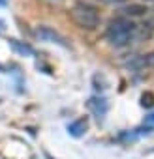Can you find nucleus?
Listing matches in <instances>:
<instances>
[{"mask_svg":"<svg viewBox=\"0 0 154 159\" xmlns=\"http://www.w3.org/2000/svg\"><path fill=\"white\" fill-rule=\"evenodd\" d=\"M70 19L83 30H96L100 26V15L98 11L85 4V2H77L71 10H70Z\"/></svg>","mask_w":154,"mask_h":159,"instance_id":"f03ea898","label":"nucleus"},{"mask_svg":"<svg viewBox=\"0 0 154 159\" xmlns=\"http://www.w3.org/2000/svg\"><path fill=\"white\" fill-rule=\"evenodd\" d=\"M145 124H147V125H152V124H154V112H152V114H148V116L145 118Z\"/></svg>","mask_w":154,"mask_h":159,"instance_id":"9d476101","label":"nucleus"},{"mask_svg":"<svg viewBox=\"0 0 154 159\" xmlns=\"http://www.w3.org/2000/svg\"><path fill=\"white\" fill-rule=\"evenodd\" d=\"M0 6H6V0H0Z\"/></svg>","mask_w":154,"mask_h":159,"instance_id":"f8f14e48","label":"nucleus"},{"mask_svg":"<svg viewBox=\"0 0 154 159\" xmlns=\"http://www.w3.org/2000/svg\"><path fill=\"white\" fill-rule=\"evenodd\" d=\"M141 64H143V66H148V67H154V51L148 52V54H145V56L141 58Z\"/></svg>","mask_w":154,"mask_h":159,"instance_id":"1a4fd4ad","label":"nucleus"},{"mask_svg":"<svg viewBox=\"0 0 154 159\" xmlns=\"http://www.w3.org/2000/svg\"><path fill=\"white\" fill-rule=\"evenodd\" d=\"M87 129H89V118H87V116L77 118L75 122H71V124L68 125V133H70L71 137H81V135H85Z\"/></svg>","mask_w":154,"mask_h":159,"instance_id":"39448f33","label":"nucleus"},{"mask_svg":"<svg viewBox=\"0 0 154 159\" xmlns=\"http://www.w3.org/2000/svg\"><path fill=\"white\" fill-rule=\"evenodd\" d=\"M141 105L147 107V109L154 107V94H152V92H145V94L141 96Z\"/></svg>","mask_w":154,"mask_h":159,"instance_id":"6e6552de","label":"nucleus"},{"mask_svg":"<svg viewBox=\"0 0 154 159\" xmlns=\"http://www.w3.org/2000/svg\"><path fill=\"white\" fill-rule=\"evenodd\" d=\"M148 10H147V6H143V4H130V6H126L124 10H122V13L124 15H128V17H141V15H145Z\"/></svg>","mask_w":154,"mask_h":159,"instance_id":"0eeeda50","label":"nucleus"},{"mask_svg":"<svg viewBox=\"0 0 154 159\" xmlns=\"http://www.w3.org/2000/svg\"><path fill=\"white\" fill-rule=\"evenodd\" d=\"M87 109H89L96 118H103V116L107 114L109 105H107V99H105V98H90V99L87 101Z\"/></svg>","mask_w":154,"mask_h":159,"instance_id":"20e7f679","label":"nucleus"},{"mask_svg":"<svg viewBox=\"0 0 154 159\" xmlns=\"http://www.w3.org/2000/svg\"><path fill=\"white\" fill-rule=\"evenodd\" d=\"M10 47H12L17 54H21V56H32V54H34V49H32L28 43L19 41V39H10Z\"/></svg>","mask_w":154,"mask_h":159,"instance_id":"423d86ee","label":"nucleus"},{"mask_svg":"<svg viewBox=\"0 0 154 159\" xmlns=\"http://www.w3.org/2000/svg\"><path fill=\"white\" fill-rule=\"evenodd\" d=\"M105 2H109V4H122V2H126V0H105Z\"/></svg>","mask_w":154,"mask_h":159,"instance_id":"9b49d317","label":"nucleus"},{"mask_svg":"<svg viewBox=\"0 0 154 159\" xmlns=\"http://www.w3.org/2000/svg\"><path fill=\"white\" fill-rule=\"evenodd\" d=\"M145 2H154V0H145Z\"/></svg>","mask_w":154,"mask_h":159,"instance_id":"ddd939ff","label":"nucleus"},{"mask_svg":"<svg viewBox=\"0 0 154 159\" xmlns=\"http://www.w3.org/2000/svg\"><path fill=\"white\" fill-rule=\"evenodd\" d=\"M135 30H137V25H133L130 19L117 17L109 23V26L105 30V38L115 47H126L128 43H132V39L135 36Z\"/></svg>","mask_w":154,"mask_h":159,"instance_id":"f257e3e1","label":"nucleus"},{"mask_svg":"<svg viewBox=\"0 0 154 159\" xmlns=\"http://www.w3.org/2000/svg\"><path fill=\"white\" fill-rule=\"evenodd\" d=\"M34 36L40 39V41H49V43H56L60 47H68L66 43V38L62 34H58L56 30H53L51 26H38L34 30Z\"/></svg>","mask_w":154,"mask_h":159,"instance_id":"7ed1b4c3","label":"nucleus"}]
</instances>
